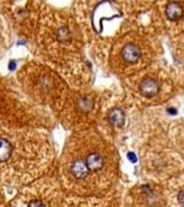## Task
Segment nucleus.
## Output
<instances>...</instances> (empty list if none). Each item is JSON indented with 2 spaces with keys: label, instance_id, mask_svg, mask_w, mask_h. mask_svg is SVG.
<instances>
[{
  "label": "nucleus",
  "instance_id": "nucleus-1",
  "mask_svg": "<svg viewBox=\"0 0 184 207\" xmlns=\"http://www.w3.org/2000/svg\"><path fill=\"white\" fill-rule=\"evenodd\" d=\"M32 54L58 72L72 89L90 87L92 70L86 56V41L70 9L42 2L41 11L28 37Z\"/></svg>",
  "mask_w": 184,
  "mask_h": 207
},
{
  "label": "nucleus",
  "instance_id": "nucleus-2",
  "mask_svg": "<svg viewBox=\"0 0 184 207\" xmlns=\"http://www.w3.org/2000/svg\"><path fill=\"white\" fill-rule=\"evenodd\" d=\"M117 145L96 128L70 133L60 152L57 173L61 189L75 196H106L119 178Z\"/></svg>",
  "mask_w": 184,
  "mask_h": 207
},
{
  "label": "nucleus",
  "instance_id": "nucleus-3",
  "mask_svg": "<svg viewBox=\"0 0 184 207\" xmlns=\"http://www.w3.org/2000/svg\"><path fill=\"white\" fill-rule=\"evenodd\" d=\"M161 108L140 112L130 131L140 170L156 184L184 172V120L163 114Z\"/></svg>",
  "mask_w": 184,
  "mask_h": 207
},
{
  "label": "nucleus",
  "instance_id": "nucleus-4",
  "mask_svg": "<svg viewBox=\"0 0 184 207\" xmlns=\"http://www.w3.org/2000/svg\"><path fill=\"white\" fill-rule=\"evenodd\" d=\"M55 161L48 129L0 125V185L21 189L47 175Z\"/></svg>",
  "mask_w": 184,
  "mask_h": 207
},
{
  "label": "nucleus",
  "instance_id": "nucleus-5",
  "mask_svg": "<svg viewBox=\"0 0 184 207\" xmlns=\"http://www.w3.org/2000/svg\"><path fill=\"white\" fill-rule=\"evenodd\" d=\"M136 13L125 19L105 49L101 67L120 80L131 76L160 60L163 53L160 34L150 24L139 20Z\"/></svg>",
  "mask_w": 184,
  "mask_h": 207
},
{
  "label": "nucleus",
  "instance_id": "nucleus-6",
  "mask_svg": "<svg viewBox=\"0 0 184 207\" xmlns=\"http://www.w3.org/2000/svg\"><path fill=\"white\" fill-rule=\"evenodd\" d=\"M180 82L175 72L161 60L120 80V88L130 104L139 112L161 108L173 99Z\"/></svg>",
  "mask_w": 184,
  "mask_h": 207
},
{
  "label": "nucleus",
  "instance_id": "nucleus-7",
  "mask_svg": "<svg viewBox=\"0 0 184 207\" xmlns=\"http://www.w3.org/2000/svg\"><path fill=\"white\" fill-rule=\"evenodd\" d=\"M22 92L36 106L50 113L57 120L70 92L65 80L38 60L25 61L15 76Z\"/></svg>",
  "mask_w": 184,
  "mask_h": 207
},
{
  "label": "nucleus",
  "instance_id": "nucleus-8",
  "mask_svg": "<svg viewBox=\"0 0 184 207\" xmlns=\"http://www.w3.org/2000/svg\"><path fill=\"white\" fill-rule=\"evenodd\" d=\"M57 122L50 113L36 106L22 92L16 78L0 74V125L49 130Z\"/></svg>",
  "mask_w": 184,
  "mask_h": 207
},
{
  "label": "nucleus",
  "instance_id": "nucleus-9",
  "mask_svg": "<svg viewBox=\"0 0 184 207\" xmlns=\"http://www.w3.org/2000/svg\"><path fill=\"white\" fill-rule=\"evenodd\" d=\"M106 89L85 87L70 89L58 122L70 133L95 128L100 117L101 104Z\"/></svg>",
  "mask_w": 184,
  "mask_h": 207
},
{
  "label": "nucleus",
  "instance_id": "nucleus-10",
  "mask_svg": "<svg viewBox=\"0 0 184 207\" xmlns=\"http://www.w3.org/2000/svg\"><path fill=\"white\" fill-rule=\"evenodd\" d=\"M140 112L134 108L127 99L122 88L106 89L96 129L114 145L122 140L128 131L130 134L133 124Z\"/></svg>",
  "mask_w": 184,
  "mask_h": 207
},
{
  "label": "nucleus",
  "instance_id": "nucleus-11",
  "mask_svg": "<svg viewBox=\"0 0 184 207\" xmlns=\"http://www.w3.org/2000/svg\"><path fill=\"white\" fill-rule=\"evenodd\" d=\"M65 191L55 175H44L19 189L6 207H63Z\"/></svg>",
  "mask_w": 184,
  "mask_h": 207
},
{
  "label": "nucleus",
  "instance_id": "nucleus-12",
  "mask_svg": "<svg viewBox=\"0 0 184 207\" xmlns=\"http://www.w3.org/2000/svg\"><path fill=\"white\" fill-rule=\"evenodd\" d=\"M149 17L160 36L172 38L184 31V2H151Z\"/></svg>",
  "mask_w": 184,
  "mask_h": 207
},
{
  "label": "nucleus",
  "instance_id": "nucleus-13",
  "mask_svg": "<svg viewBox=\"0 0 184 207\" xmlns=\"http://www.w3.org/2000/svg\"><path fill=\"white\" fill-rule=\"evenodd\" d=\"M166 203L163 189L152 181L131 186L123 200V207H164Z\"/></svg>",
  "mask_w": 184,
  "mask_h": 207
},
{
  "label": "nucleus",
  "instance_id": "nucleus-14",
  "mask_svg": "<svg viewBox=\"0 0 184 207\" xmlns=\"http://www.w3.org/2000/svg\"><path fill=\"white\" fill-rule=\"evenodd\" d=\"M63 207H118L116 201L106 196H75L65 192Z\"/></svg>",
  "mask_w": 184,
  "mask_h": 207
},
{
  "label": "nucleus",
  "instance_id": "nucleus-15",
  "mask_svg": "<svg viewBox=\"0 0 184 207\" xmlns=\"http://www.w3.org/2000/svg\"><path fill=\"white\" fill-rule=\"evenodd\" d=\"M163 192L169 207H184V172L168 179Z\"/></svg>",
  "mask_w": 184,
  "mask_h": 207
},
{
  "label": "nucleus",
  "instance_id": "nucleus-16",
  "mask_svg": "<svg viewBox=\"0 0 184 207\" xmlns=\"http://www.w3.org/2000/svg\"><path fill=\"white\" fill-rule=\"evenodd\" d=\"M168 45L174 61L180 69V72L184 74V31L172 38H168Z\"/></svg>",
  "mask_w": 184,
  "mask_h": 207
},
{
  "label": "nucleus",
  "instance_id": "nucleus-17",
  "mask_svg": "<svg viewBox=\"0 0 184 207\" xmlns=\"http://www.w3.org/2000/svg\"><path fill=\"white\" fill-rule=\"evenodd\" d=\"M11 44V31L10 26L0 9V56H2Z\"/></svg>",
  "mask_w": 184,
  "mask_h": 207
},
{
  "label": "nucleus",
  "instance_id": "nucleus-18",
  "mask_svg": "<svg viewBox=\"0 0 184 207\" xmlns=\"http://www.w3.org/2000/svg\"><path fill=\"white\" fill-rule=\"evenodd\" d=\"M8 201H6V196L4 192V187L0 185V207H6Z\"/></svg>",
  "mask_w": 184,
  "mask_h": 207
}]
</instances>
